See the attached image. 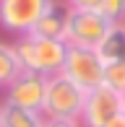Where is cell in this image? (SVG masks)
Segmentation results:
<instances>
[{
  "mask_svg": "<svg viewBox=\"0 0 125 127\" xmlns=\"http://www.w3.org/2000/svg\"><path fill=\"white\" fill-rule=\"evenodd\" d=\"M13 49L18 55V62L24 70L50 78V75L62 73L68 44L55 42V39H42V36H34V34H24L13 42Z\"/></svg>",
  "mask_w": 125,
  "mask_h": 127,
  "instance_id": "cell-1",
  "label": "cell"
},
{
  "mask_svg": "<svg viewBox=\"0 0 125 127\" xmlns=\"http://www.w3.org/2000/svg\"><path fill=\"white\" fill-rule=\"evenodd\" d=\"M86 91L73 83L68 75H50L47 78V96H44V119H78L81 122Z\"/></svg>",
  "mask_w": 125,
  "mask_h": 127,
  "instance_id": "cell-2",
  "label": "cell"
},
{
  "mask_svg": "<svg viewBox=\"0 0 125 127\" xmlns=\"http://www.w3.org/2000/svg\"><path fill=\"white\" fill-rule=\"evenodd\" d=\"M115 26L102 10H89V8H68L65 18V44L68 47H83V49H96L102 39L110 34Z\"/></svg>",
  "mask_w": 125,
  "mask_h": 127,
  "instance_id": "cell-3",
  "label": "cell"
},
{
  "mask_svg": "<svg viewBox=\"0 0 125 127\" xmlns=\"http://www.w3.org/2000/svg\"><path fill=\"white\" fill-rule=\"evenodd\" d=\"M52 5L55 0H0V26L16 36H24Z\"/></svg>",
  "mask_w": 125,
  "mask_h": 127,
  "instance_id": "cell-4",
  "label": "cell"
},
{
  "mask_svg": "<svg viewBox=\"0 0 125 127\" xmlns=\"http://www.w3.org/2000/svg\"><path fill=\"white\" fill-rule=\"evenodd\" d=\"M62 75H68L73 83H78L83 91H91L104 83V62L99 60L96 49L83 47H68Z\"/></svg>",
  "mask_w": 125,
  "mask_h": 127,
  "instance_id": "cell-5",
  "label": "cell"
},
{
  "mask_svg": "<svg viewBox=\"0 0 125 127\" xmlns=\"http://www.w3.org/2000/svg\"><path fill=\"white\" fill-rule=\"evenodd\" d=\"M44 96H47V78L39 75V73L24 70L5 88L3 104L18 106V109H29V112H42L44 109Z\"/></svg>",
  "mask_w": 125,
  "mask_h": 127,
  "instance_id": "cell-6",
  "label": "cell"
},
{
  "mask_svg": "<svg viewBox=\"0 0 125 127\" xmlns=\"http://www.w3.org/2000/svg\"><path fill=\"white\" fill-rule=\"evenodd\" d=\"M120 112H123V94H117V91L107 88L102 83L96 88L86 91V101H83V112H81V125L83 127H104Z\"/></svg>",
  "mask_w": 125,
  "mask_h": 127,
  "instance_id": "cell-7",
  "label": "cell"
},
{
  "mask_svg": "<svg viewBox=\"0 0 125 127\" xmlns=\"http://www.w3.org/2000/svg\"><path fill=\"white\" fill-rule=\"evenodd\" d=\"M65 18H68V8L65 5L55 3L42 18L34 24V29L29 34L34 36H42V39H55V42H65Z\"/></svg>",
  "mask_w": 125,
  "mask_h": 127,
  "instance_id": "cell-8",
  "label": "cell"
},
{
  "mask_svg": "<svg viewBox=\"0 0 125 127\" xmlns=\"http://www.w3.org/2000/svg\"><path fill=\"white\" fill-rule=\"evenodd\" d=\"M96 55H99V60L104 62H117V60H125V26L123 24H115L110 29V34H107L104 39H102V44L96 47Z\"/></svg>",
  "mask_w": 125,
  "mask_h": 127,
  "instance_id": "cell-9",
  "label": "cell"
},
{
  "mask_svg": "<svg viewBox=\"0 0 125 127\" xmlns=\"http://www.w3.org/2000/svg\"><path fill=\"white\" fill-rule=\"evenodd\" d=\"M42 112H29V109H18V106H8L3 104V127H44Z\"/></svg>",
  "mask_w": 125,
  "mask_h": 127,
  "instance_id": "cell-10",
  "label": "cell"
},
{
  "mask_svg": "<svg viewBox=\"0 0 125 127\" xmlns=\"http://www.w3.org/2000/svg\"><path fill=\"white\" fill-rule=\"evenodd\" d=\"M21 73H24V67H21V62H18V55H16L13 44L0 42V88L5 91Z\"/></svg>",
  "mask_w": 125,
  "mask_h": 127,
  "instance_id": "cell-11",
  "label": "cell"
},
{
  "mask_svg": "<svg viewBox=\"0 0 125 127\" xmlns=\"http://www.w3.org/2000/svg\"><path fill=\"white\" fill-rule=\"evenodd\" d=\"M104 86L117 94H125V60L104 65Z\"/></svg>",
  "mask_w": 125,
  "mask_h": 127,
  "instance_id": "cell-12",
  "label": "cell"
},
{
  "mask_svg": "<svg viewBox=\"0 0 125 127\" xmlns=\"http://www.w3.org/2000/svg\"><path fill=\"white\" fill-rule=\"evenodd\" d=\"M99 10L112 21V24H123L125 21V0H104Z\"/></svg>",
  "mask_w": 125,
  "mask_h": 127,
  "instance_id": "cell-13",
  "label": "cell"
},
{
  "mask_svg": "<svg viewBox=\"0 0 125 127\" xmlns=\"http://www.w3.org/2000/svg\"><path fill=\"white\" fill-rule=\"evenodd\" d=\"M104 0H65V8H89V10H99Z\"/></svg>",
  "mask_w": 125,
  "mask_h": 127,
  "instance_id": "cell-14",
  "label": "cell"
},
{
  "mask_svg": "<svg viewBox=\"0 0 125 127\" xmlns=\"http://www.w3.org/2000/svg\"><path fill=\"white\" fill-rule=\"evenodd\" d=\"M44 127H83L78 119H47Z\"/></svg>",
  "mask_w": 125,
  "mask_h": 127,
  "instance_id": "cell-15",
  "label": "cell"
},
{
  "mask_svg": "<svg viewBox=\"0 0 125 127\" xmlns=\"http://www.w3.org/2000/svg\"><path fill=\"white\" fill-rule=\"evenodd\" d=\"M104 127H125V112H120L115 119H110V122H107Z\"/></svg>",
  "mask_w": 125,
  "mask_h": 127,
  "instance_id": "cell-16",
  "label": "cell"
},
{
  "mask_svg": "<svg viewBox=\"0 0 125 127\" xmlns=\"http://www.w3.org/2000/svg\"><path fill=\"white\" fill-rule=\"evenodd\" d=\"M0 127H3V101H0Z\"/></svg>",
  "mask_w": 125,
  "mask_h": 127,
  "instance_id": "cell-17",
  "label": "cell"
},
{
  "mask_svg": "<svg viewBox=\"0 0 125 127\" xmlns=\"http://www.w3.org/2000/svg\"><path fill=\"white\" fill-rule=\"evenodd\" d=\"M123 112H125V94H123Z\"/></svg>",
  "mask_w": 125,
  "mask_h": 127,
  "instance_id": "cell-18",
  "label": "cell"
},
{
  "mask_svg": "<svg viewBox=\"0 0 125 127\" xmlns=\"http://www.w3.org/2000/svg\"><path fill=\"white\" fill-rule=\"evenodd\" d=\"M123 26H125V21H123Z\"/></svg>",
  "mask_w": 125,
  "mask_h": 127,
  "instance_id": "cell-19",
  "label": "cell"
}]
</instances>
